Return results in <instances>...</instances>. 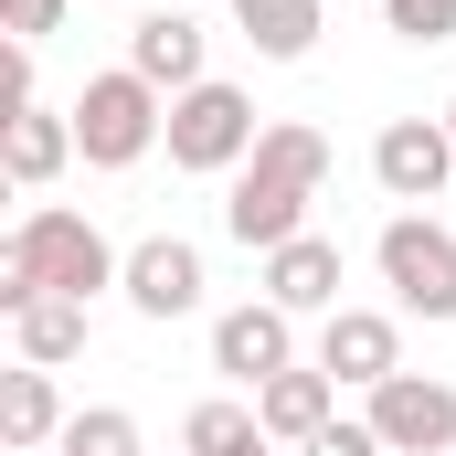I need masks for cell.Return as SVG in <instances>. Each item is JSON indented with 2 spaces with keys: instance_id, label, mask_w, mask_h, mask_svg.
Returning <instances> with one entry per match:
<instances>
[{
  "instance_id": "cell-15",
  "label": "cell",
  "mask_w": 456,
  "mask_h": 456,
  "mask_svg": "<svg viewBox=\"0 0 456 456\" xmlns=\"http://www.w3.org/2000/svg\"><path fill=\"white\" fill-rule=\"evenodd\" d=\"M319 11H330V0H233V32H244L265 64H308V53H319Z\"/></svg>"
},
{
  "instance_id": "cell-18",
  "label": "cell",
  "mask_w": 456,
  "mask_h": 456,
  "mask_svg": "<svg viewBox=\"0 0 456 456\" xmlns=\"http://www.w3.org/2000/svg\"><path fill=\"white\" fill-rule=\"evenodd\" d=\"M53 456H149V446H138V414H127V403H86V414L53 436Z\"/></svg>"
},
{
  "instance_id": "cell-20",
  "label": "cell",
  "mask_w": 456,
  "mask_h": 456,
  "mask_svg": "<svg viewBox=\"0 0 456 456\" xmlns=\"http://www.w3.org/2000/svg\"><path fill=\"white\" fill-rule=\"evenodd\" d=\"M393 43H456V0H382Z\"/></svg>"
},
{
  "instance_id": "cell-7",
  "label": "cell",
  "mask_w": 456,
  "mask_h": 456,
  "mask_svg": "<svg viewBox=\"0 0 456 456\" xmlns=\"http://www.w3.org/2000/svg\"><path fill=\"white\" fill-rule=\"evenodd\" d=\"M202 287H213V276H202V244H191V233H149V244H127L117 297H127L138 319H159V330H170V319H202Z\"/></svg>"
},
{
  "instance_id": "cell-19",
  "label": "cell",
  "mask_w": 456,
  "mask_h": 456,
  "mask_svg": "<svg viewBox=\"0 0 456 456\" xmlns=\"http://www.w3.org/2000/svg\"><path fill=\"white\" fill-rule=\"evenodd\" d=\"M244 436H265V425H255V403L213 393V403H191V425H181V456H233Z\"/></svg>"
},
{
  "instance_id": "cell-24",
  "label": "cell",
  "mask_w": 456,
  "mask_h": 456,
  "mask_svg": "<svg viewBox=\"0 0 456 456\" xmlns=\"http://www.w3.org/2000/svg\"><path fill=\"white\" fill-rule=\"evenodd\" d=\"M446 127H456V96H446Z\"/></svg>"
},
{
  "instance_id": "cell-16",
  "label": "cell",
  "mask_w": 456,
  "mask_h": 456,
  "mask_svg": "<svg viewBox=\"0 0 456 456\" xmlns=\"http://www.w3.org/2000/svg\"><path fill=\"white\" fill-rule=\"evenodd\" d=\"M64 425H75V414H64V393H53V371H32V361H21V371H0V446H53V436H64Z\"/></svg>"
},
{
  "instance_id": "cell-3",
  "label": "cell",
  "mask_w": 456,
  "mask_h": 456,
  "mask_svg": "<svg viewBox=\"0 0 456 456\" xmlns=\"http://www.w3.org/2000/svg\"><path fill=\"white\" fill-rule=\"evenodd\" d=\"M159 138H170V96H159L138 64L86 75V96H75V149H86V170H138Z\"/></svg>"
},
{
  "instance_id": "cell-9",
  "label": "cell",
  "mask_w": 456,
  "mask_h": 456,
  "mask_svg": "<svg viewBox=\"0 0 456 456\" xmlns=\"http://www.w3.org/2000/svg\"><path fill=\"white\" fill-rule=\"evenodd\" d=\"M371 181H382L403 213H425V202L456 181V127L446 117H393V127L371 138Z\"/></svg>"
},
{
  "instance_id": "cell-4",
  "label": "cell",
  "mask_w": 456,
  "mask_h": 456,
  "mask_svg": "<svg viewBox=\"0 0 456 456\" xmlns=\"http://www.w3.org/2000/svg\"><path fill=\"white\" fill-rule=\"evenodd\" d=\"M255 138H265V127H255V96L224 86V75H202L191 96H170V138H159V149H170V170H191V181H233V170L255 159Z\"/></svg>"
},
{
  "instance_id": "cell-11",
  "label": "cell",
  "mask_w": 456,
  "mask_h": 456,
  "mask_svg": "<svg viewBox=\"0 0 456 456\" xmlns=\"http://www.w3.org/2000/svg\"><path fill=\"white\" fill-rule=\"evenodd\" d=\"M202 53H213V32H202L191 11H170V0L138 11V32H127V64H138L159 96H191V86H202Z\"/></svg>"
},
{
  "instance_id": "cell-13",
  "label": "cell",
  "mask_w": 456,
  "mask_h": 456,
  "mask_svg": "<svg viewBox=\"0 0 456 456\" xmlns=\"http://www.w3.org/2000/svg\"><path fill=\"white\" fill-rule=\"evenodd\" d=\"M255 425H265L276 446L297 456L308 436H330V425H340V382H330L319 361H297V371H276V382L255 393Z\"/></svg>"
},
{
  "instance_id": "cell-22",
  "label": "cell",
  "mask_w": 456,
  "mask_h": 456,
  "mask_svg": "<svg viewBox=\"0 0 456 456\" xmlns=\"http://www.w3.org/2000/svg\"><path fill=\"white\" fill-rule=\"evenodd\" d=\"M297 456H393V446H382L371 425H350V414H340L330 436H308V446H297Z\"/></svg>"
},
{
  "instance_id": "cell-25",
  "label": "cell",
  "mask_w": 456,
  "mask_h": 456,
  "mask_svg": "<svg viewBox=\"0 0 456 456\" xmlns=\"http://www.w3.org/2000/svg\"><path fill=\"white\" fill-rule=\"evenodd\" d=\"M340 11H350V0H340ZM371 11H382V0H371Z\"/></svg>"
},
{
  "instance_id": "cell-21",
  "label": "cell",
  "mask_w": 456,
  "mask_h": 456,
  "mask_svg": "<svg viewBox=\"0 0 456 456\" xmlns=\"http://www.w3.org/2000/svg\"><path fill=\"white\" fill-rule=\"evenodd\" d=\"M64 11H75V0H0V32H11V43H53Z\"/></svg>"
},
{
  "instance_id": "cell-17",
  "label": "cell",
  "mask_w": 456,
  "mask_h": 456,
  "mask_svg": "<svg viewBox=\"0 0 456 456\" xmlns=\"http://www.w3.org/2000/svg\"><path fill=\"white\" fill-rule=\"evenodd\" d=\"M11 350H21L32 371H64V361L86 350V297H32V308L11 319Z\"/></svg>"
},
{
  "instance_id": "cell-23",
  "label": "cell",
  "mask_w": 456,
  "mask_h": 456,
  "mask_svg": "<svg viewBox=\"0 0 456 456\" xmlns=\"http://www.w3.org/2000/svg\"><path fill=\"white\" fill-rule=\"evenodd\" d=\"M233 456H276V436H244V446H233Z\"/></svg>"
},
{
  "instance_id": "cell-5",
  "label": "cell",
  "mask_w": 456,
  "mask_h": 456,
  "mask_svg": "<svg viewBox=\"0 0 456 456\" xmlns=\"http://www.w3.org/2000/svg\"><path fill=\"white\" fill-rule=\"evenodd\" d=\"M371 265H382L403 319H456V233L436 213H393L382 244H371Z\"/></svg>"
},
{
  "instance_id": "cell-14",
  "label": "cell",
  "mask_w": 456,
  "mask_h": 456,
  "mask_svg": "<svg viewBox=\"0 0 456 456\" xmlns=\"http://www.w3.org/2000/svg\"><path fill=\"white\" fill-rule=\"evenodd\" d=\"M265 297H276L287 319H330V308H340V244H330V233L276 244V255H265Z\"/></svg>"
},
{
  "instance_id": "cell-8",
  "label": "cell",
  "mask_w": 456,
  "mask_h": 456,
  "mask_svg": "<svg viewBox=\"0 0 456 456\" xmlns=\"http://www.w3.org/2000/svg\"><path fill=\"white\" fill-rule=\"evenodd\" d=\"M213 371H224V382H244V393H265L276 371H297V319H287L276 297L213 308Z\"/></svg>"
},
{
  "instance_id": "cell-6",
  "label": "cell",
  "mask_w": 456,
  "mask_h": 456,
  "mask_svg": "<svg viewBox=\"0 0 456 456\" xmlns=\"http://www.w3.org/2000/svg\"><path fill=\"white\" fill-rule=\"evenodd\" d=\"M361 425H371L393 456H456V382L393 371V382H371V414H361Z\"/></svg>"
},
{
  "instance_id": "cell-2",
  "label": "cell",
  "mask_w": 456,
  "mask_h": 456,
  "mask_svg": "<svg viewBox=\"0 0 456 456\" xmlns=\"http://www.w3.org/2000/svg\"><path fill=\"white\" fill-rule=\"evenodd\" d=\"M117 276H127V255H117L86 213L32 202V213L11 224V244H0V319H21L32 297H86V308H96Z\"/></svg>"
},
{
  "instance_id": "cell-10",
  "label": "cell",
  "mask_w": 456,
  "mask_h": 456,
  "mask_svg": "<svg viewBox=\"0 0 456 456\" xmlns=\"http://www.w3.org/2000/svg\"><path fill=\"white\" fill-rule=\"evenodd\" d=\"M319 371H330L340 393L393 382V371H403V319H393V308H330V319H319Z\"/></svg>"
},
{
  "instance_id": "cell-1",
  "label": "cell",
  "mask_w": 456,
  "mask_h": 456,
  "mask_svg": "<svg viewBox=\"0 0 456 456\" xmlns=\"http://www.w3.org/2000/svg\"><path fill=\"white\" fill-rule=\"evenodd\" d=\"M319 181H330V138H319L308 117H265L255 159L233 170V191H224V233L244 244V255L297 244V233H308V202H319Z\"/></svg>"
},
{
  "instance_id": "cell-12",
  "label": "cell",
  "mask_w": 456,
  "mask_h": 456,
  "mask_svg": "<svg viewBox=\"0 0 456 456\" xmlns=\"http://www.w3.org/2000/svg\"><path fill=\"white\" fill-rule=\"evenodd\" d=\"M64 159H86V149H75V107H43V96H32V107L0 117V170H11V191H43Z\"/></svg>"
}]
</instances>
